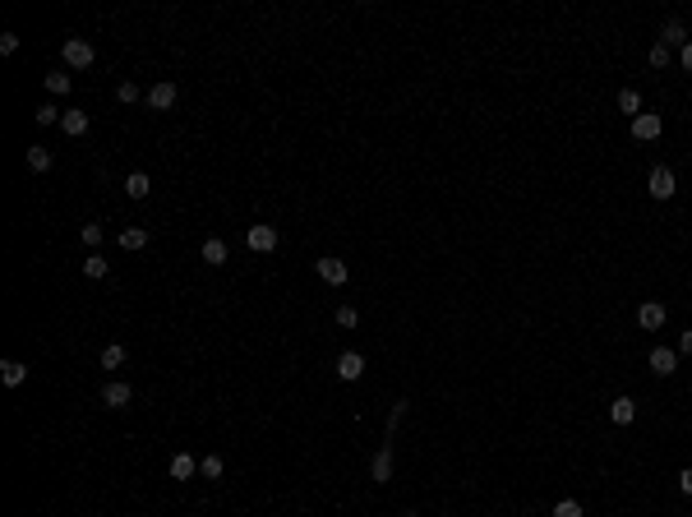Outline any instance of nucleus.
Here are the masks:
<instances>
[{"mask_svg": "<svg viewBox=\"0 0 692 517\" xmlns=\"http://www.w3.org/2000/svg\"><path fill=\"white\" fill-rule=\"evenodd\" d=\"M646 189H651V199H674V189H679V180H674V171H670V166H651V176H646Z\"/></svg>", "mask_w": 692, "mask_h": 517, "instance_id": "nucleus-1", "label": "nucleus"}, {"mask_svg": "<svg viewBox=\"0 0 692 517\" xmlns=\"http://www.w3.org/2000/svg\"><path fill=\"white\" fill-rule=\"evenodd\" d=\"M245 245H250L254 254H273L277 250V227H268V222L250 227V231H245Z\"/></svg>", "mask_w": 692, "mask_h": 517, "instance_id": "nucleus-2", "label": "nucleus"}, {"mask_svg": "<svg viewBox=\"0 0 692 517\" xmlns=\"http://www.w3.org/2000/svg\"><path fill=\"white\" fill-rule=\"evenodd\" d=\"M65 65L69 69H88L93 65V46L83 37H65Z\"/></svg>", "mask_w": 692, "mask_h": 517, "instance_id": "nucleus-3", "label": "nucleus"}, {"mask_svg": "<svg viewBox=\"0 0 692 517\" xmlns=\"http://www.w3.org/2000/svg\"><path fill=\"white\" fill-rule=\"evenodd\" d=\"M369 476H374V485H388V481H393V439H388L384 448L374 452V462H369Z\"/></svg>", "mask_w": 692, "mask_h": 517, "instance_id": "nucleus-4", "label": "nucleus"}, {"mask_svg": "<svg viewBox=\"0 0 692 517\" xmlns=\"http://www.w3.org/2000/svg\"><path fill=\"white\" fill-rule=\"evenodd\" d=\"M660 130H665V121H660L656 111H642L637 121H632V139H642V143H651V139H660Z\"/></svg>", "mask_w": 692, "mask_h": 517, "instance_id": "nucleus-5", "label": "nucleus"}, {"mask_svg": "<svg viewBox=\"0 0 692 517\" xmlns=\"http://www.w3.org/2000/svg\"><path fill=\"white\" fill-rule=\"evenodd\" d=\"M360 375H365V356H360V351H341V356H337V379L355 384Z\"/></svg>", "mask_w": 692, "mask_h": 517, "instance_id": "nucleus-6", "label": "nucleus"}, {"mask_svg": "<svg viewBox=\"0 0 692 517\" xmlns=\"http://www.w3.org/2000/svg\"><path fill=\"white\" fill-rule=\"evenodd\" d=\"M665 319H670V309L660 305V300H646V305L637 309V323H642V328H651V333L665 328Z\"/></svg>", "mask_w": 692, "mask_h": 517, "instance_id": "nucleus-7", "label": "nucleus"}, {"mask_svg": "<svg viewBox=\"0 0 692 517\" xmlns=\"http://www.w3.org/2000/svg\"><path fill=\"white\" fill-rule=\"evenodd\" d=\"M130 397H134V388H130V384H121V379H116V384H107V388H102V402H107L111 411L130 407Z\"/></svg>", "mask_w": 692, "mask_h": 517, "instance_id": "nucleus-8", "label": "nucleus"}, {"mask_svg": "<svg viewBox=\"0 0 692 517\" xmlns=\"http://www.w3.org/2000/svg\"><path fill=\"white\" fill-rule=\"evenodd\" d=\"M609 420H614V425H632V420H637V402H632V397H614V402H609Z\"/></svg>", "mask_w": 692, "mask_h": 517, "instance_id": "nucleus-9", "label": "nucleus"}, {"mask_svg": "<svg viewBox=\"0 0 692 517\" xmlns=\"http://www.w3.org/2000/svg\"><path fill=\"white\" fill-rule=\"evenodd\" d=\"M314 273H319L328 286H341V282H346V264H341V259H319V264H314Z\"/></svg>", "mask_w": 692, "mask_h": 517, "instance_id": "nucleus-10", "label": "nucleus"}, {"mask_svg": "<svg viewBox=\"0 0 692 517\" xmlns=\"http://www.w3.org/2000/svg\"><path fill=\"white\" fill-rule=\"evenodd\" d=\"M660 46H688V28H683V19H665V28H660Z\"/></svg>", "mask_w": 692, "mask_h": 517, "instance_id": "nucleus-11", "label": "nucleus"}, {"mask_svg": "<svg viewBox=\"0 0 692 517\" xmlns=\"http://www.w3.org/2000/svg\"><path fill=\"white\" fill-rule=\"evenodd\" d=\"M651 370H656V375H674V370H679V351L656 347V351H651Z\"/></svg>", "mask_w": 692, "mask_h": 517, "instance_id": "nucleus-12", "label": "nucleus"}, {"mask_svg": "<svg viewBox=\"0 0 692 517\" xmlns=\"http://www.w3.org/2000/svg\"><path fill=\"white\" fill-rule=\"evenodd\" d=\"M148 107H157V111L176 107V83H153L148 88Z\"/></svg>", "mask_w": 692, "mask_h": 517, "instance_id": "nucleus-13", "label": "nucleus"}, {"mask_svg": "<svg viewBox=\"0 0 692 517\" xmlns=\"http://www.w3.org/2000/svg\"><path fill=\"white\" fill-rule=\"evenodd\" d=\"M166 471H171V481H189V476L198 471V462H194V457H189V452H176V457H171V466H166Z\"/></svg>", "mask_w": 692, "mask_h": 517, "instance_id": "nucleus-14", "label": "nucleus"}, {"mask_svg": "<svg viewBox=\"0 0 692 517\" xmlns=\"http://www.w3.org/2000/svg\"><path fill=\"white\" fill-rule=\"evenodd\" d=\"M125 194L130 199H148L153 194V180L143 176V171H130V176H125Z\"/></svg>", "mask_w": 692, "mask_h": 517, "instance_id": "nucleus-15", "label": "nucleus"}, {"mask_svg": "<svg viewBox=\"0 0 692 517\" xmlns=\"http://www.w3.org/2000/svg\"><path fill=\"white\" fill-rule=\"evenodd\" d=\"M65 134L69 139H83V134H88V111H65Z\"/></svg>", "mask_w": 692, "mask_h": 517, "instance_id": "nucleus-16", "label": "nucleus"}, {"mask_svg": "<svg viewBox=\"0 0 692 517\" xmlns=\"http://www.w3.org/2000/svg\"><path fill=\"white\" fill-rule=\"evenodd\" d=\"M618 111L637 121V116H642V93L637 88H618Z\"/></svg>", "mask_w": 692, "mask_h": 517, "instance_id": "nucleus-17", "label": "nucleus"}, {"mask_svg": "<svg viewBox=\"0 0 692 517\" xmlns=\"http://www.w3.org/2000/svg\"><path fill=\"white\" fill-rule=\"evenodd\" d=\"M203 259H208L212 268H222L226 264V241H222V236H208V241H203Z\"/></svg>", "mask_w": 692, "mask_h": 517, "instance_id": "nucleus-18", "label": "nucleus"}, {"mask_svg": "<svg viewBox=\"0 0 692 517\" xmlns=\"http://www.w3.org/2000/svg\"><path fill=\"white\" fill-rule=\"evenodd\" d=\"M0 379H5L10 388H19L23 379H28V365H23V361H5V365H0Z\"/></svg>", "mask_w": 692, "mask_h": 517, "instance_id": "nucleus-19", "label": "nucleus"}, {"mask_svg": "<svg viewBox=\"0 0 692 517\" xmlns=\"http://www.w3.org/2000/svg\"><path fill=\"white\" fill-rule=\"evenodd\" d=\"M121 250H148V231H143V227H125L121 231Z\"/></svg>", "mask_w": 692, "mask_h": 517, "instance_id": "nucleus-20", "label": "nucleus"}, {"mask_svg": "<svg viewBox=\"0 0 692 517\" xmlns=\"http://www.w3.org/2000/svg\"><path fill=\"white\" fill-rule=\"evenodd\" d=\"M28 171H37V176H42V171H51V153H46L42 143H33V148H28Z\"/></svg>", "mask_w": 692, "mask_h": 517, "instance_id": "nucleus-21", "label": "nucleus"}, {"mask_svg": "<svg viewBox=\"0 0 692 517\" xmlns=\"http://www.w3.org/2000/svg\"><path fill=\"white\" fill-rule=\"evenodd\" d=\"M46 93H51V98H65V93H69V74H65V69L46 74Z\"/></svg>", "mask_w": 692, "mask_h": 517, "instance_id": "nucleus-22", "label": "nucleus"}, {"mask_svg": "<svg viewBox=\"0 0 692 517\" xmlns=\"http://www.w3.org/2000/svg\"><path fill=\"white\" fill-rule=\"evenodd\" d=\"M121 365H125V347H116V342L102 347V370H121Z\"/></svg>", "mask_w": 692, "mask_h": 517, "instance_id": "nucleus-23", "label": "nucleus"}, {"mask_svg": "<svg viewBox=\"0 0 692 517\" xmlns=\"http://www.w3.org/2000/svg\"><path fill=\"white\" fill-rule=\"evenodd\" d=\"M198 471L208 476V481H222V471H226V462H222L217 452H208V457H203V462H198Z\"/></svg>", "mask_w": 692, "mask_h": 517, "instance_id": "nucleus-24", "label": "nucleus"}, {"mask_svg": "<svg viewBox=\"0 0 692 517\" xmlns=\"http://www.w3.org/2000/svg\"><path fill=\"white\" fill-rule=\"evenodd\" d=\"M107 259H102V254H88V259H83V273H88V277H107Z\"/></svg>", "mask_w": 692, "mask_h": 517, "instance_id": "nucleus-25", "label": "nucleus"}, {"mask_svg": "<svg viewBox=\"0 0 692 517\" xmlns=\"http://www.w3.org/2000/svg\"><path fill=\"white\" fill-rule=\"evenodd\" d=\"M554 517H582V504H577V499H559V504H554Z\"/></svg>", "mask_w": 692, "mask_h": 517, "instance_id": "nucleus-26", "label": "nucleus"}, {"mask_svg": "<svg viewBox=\"0 0 692 517\" xmlns=\"http://www.w3.org/2000/svg\"><path fill=\"white\" fill-rule=\"evenodd\" d=\"M646 60H651V69H665V65H670V46H660V42H656Z\"/></svg>", "mask_w": 692, "mask_h": 517, "instance_id": "nucleus-27", "label": "nucleus"}, {"mask_svg": "<svg viewBox=\"0 0 692 517\" xmlns=\"http://www.w3.org/2000/svg\"><path fill=\"white\" fill-rule=\"evenodd\" d=\"M55 121H65V116H60V107H51V102H46V107H37V125H55Z\"/></svg>", "mask_w": 692, "mask_h": 517, "instance_id": "nucleus-28", "label": "nucleus"}, {"mask_svg": "<svg viewBox=\"0 0 692 517\" xmlns=\"http://www.w3.org/2000/svg\"><path fill=\"white\" fill-rule=\"evenodd\" d=\"M337 323H341V328H355V323H360V309L341 305V309H337Z\"/></svg>", "mask_w": 692, "mask_h": 517, "instance_id": "nucleus-29", "label": "nucleus"}, {"mask_svg": "<svg viewBox=\"0 0 692 517\" xmlns=\"http://www.w3.org/2000/svg\"><path fill=\"white\" fill-rule=\"evenodd\" d=\"M79 236H83V245H102V227L97 222H83V231Z\"/></svg>", "mask_w": 692, "mask_h": 517, "instance_id": "nucleus-30", "label": "nucleus"}, {"mask_svg": "<svg viewBox=\"0 0 692 517\" xmlns=\"http://www.w3.org/2000/svg\"><path fill=\"white\" fill-rule=\"evenodd\" d=\"M116 98H121V102H139V83H130V79H125L121 88H116Z\"/></svg>", "mask_w": 692, "mask_h": 517, "instance_id": "nucleus-31", "label": "nucleus"}, {"mask_svg": "<svg viewBox=\"0 0 692 517\" xmlns=\"http://www.w3.org/2000/svg\"><path fill=\"white\" fill-rule=\"evenodd\" d=\"M0 51L14 55V51H19V37H14V33H0Z\"/></svg>", "mask_w": 692, "mask_h": 517, "instance_id": "nucleus-32", "label": "nucleus"}, {"mask_svg": "<svg viewBox=\"0 0 692 517\" xmlns=\"http://www.w3.org/2000/svg\"><path fill=\"white\" fill-rule=\"evenodd\" d=\"M679 490L692 499V466H683V471H679Z\"/></svg>", "mask_w": 692, "mask_h": 517, "instance_id": "nucleus-33", "label": "nucleus"}, {"mask_svg": "<svg viewBox=\"0 0 692 517\" xmlns=\"http://www.w3.org/2000/svg\"><path fill=\"white\" fill-rule=\"evenodd\" d=\"M679 351H683V356H692V328H688V333L679 337Z\"/></svg>", "mask_w": 692, "mask_h": 517, "instance_id": "nucleus-34", "label": "nucleus"}, {"mask_svg": "<svg viewBox=\"0 0 692 517\" xmlns=\"http://www.w3.org/2000/svg\"><path fill=\"white\" fill-rule=\"evenodd\" d=\"M679 60H683V69H692V42H688V46L679 51Z\"/></svg>", "mask_w": 692, "mask_h": 517, "instance_id": "nucleus-35", "label": "nucleus"}, {"mask_svg": "<svg viewBox=\"0 0 692 517\" xmlns=\"http://www.w3.org/2000/svg\"><path fill=\"white\" fill-rule=\"evenodd\" d=\"M402 517H420V513H416V508H411V513H402Z\"/></svg>", "mask_w": 692, "mask_h": 517, "instance_id": "nucleus-36", "label": "nucleus"}]
</instances>
